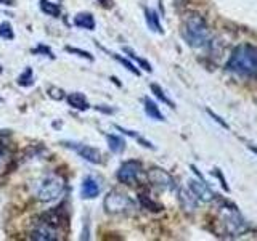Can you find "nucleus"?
Segmentation results:
<instances>
[{
  "mask_svg": "<svg viewBox=\"0 0 257 241\" xmlns=\"http://www.w3.org/2000/svg\"><path fill=\"white\" fill-rule=\"evenodd\" d=\"M188 188L201 203H211L215 198L214 191L207 187V183L204 182L203 177H199V180H188Z\"/></svg>",
  "mask_w": 257,
  "mask_h": 241,
  "instance_id": "nucleus-9",
  "label": "nucleus"
},
{
  "mask_svg": "<svg viewBox=\"0 0 257 241\" xmlns=\"http://www.w3.org/2000/svg\"><path fill=\"white\" fill-rule=\"evenodd\" d=\"M150 88H151V92L155 93V95L158 96V98H159L161 101H163V103H166L169 108H175V106H174V103H172L171 100L167 98V96H166V93H164V90H163V88H161V87H159L158 84H151V85H150Z\"/></svg>",
  "mask_w": 257,
  "mask_h": 241,
  "instance_id": "nucleus-25",
  "label": "nucleus"
},
{
  "mask_svg": "<svg viewBox=\"0 0 257 241\" xmlns=\"http://www.w3.org/2000/svg\"><path fill=\"white\" fill-rule=\"evenodd\" d=\"M66 101L71 108H74L77 111H87V109H90V104H88L87 98H85V95L82 93H79V92H72L66 96Z\"/></svg>",
  "mask_w": 257,
  "mask_h": 241,
  "instance_id": "nucleus-15",
  "label": "nucleus"
},
{
  "mask_svg": "<svg viewBox=\"0 0 257 241\" xmlns=\"http://www.w3.org/2000/svg\"><path fill=\"white\" fill-rule=\"evenodd\" d=\"M0 5H13L12 0H0Z\"/></svg>",
  "mask_w": 257,
  "mask_h": 241,
  "instance_id": "nucleus-33",
  "label": "nucleus"
},
{
  "mask_svg": "<svg viewBox=\"0 0 257 241\" xmlns=\"http://www.w3.org/2000/svg\"><path fill=\"white\" fill-rule=\"evenodd\" d=\"M74 26L80 29H87V31H93L96 23H95V16L88 12H80L74 16Z\"/></svg>",
  "mask_w": 257,
  "mask_h": 241,
  "instance_id": "nucleus-14",
  "label": "nucleus"
},
{
  "mask_svg": "<svg viewBox=\"0 0 257 241\" xmlns=\"http://www.w3.org/2000/svg\"><path fill=\"white\" fill-rule=\"evenodd\" d=\"M106 142H108L109 150L114 153V155H120V153L125 151V140L120 135L106 134Z\"/></svg>",
  "mask_w": 257,
  "mask_h": 241,
  "instance_id": "nucleus-16",
  "label": "nucleus"
},
{
  "mask_svg": "<svg viewBox=\"0 0 257 241\" xmlns=\"http://www.w3.org/2000/svg\"><path fill=\"white\" fill-rule=\"evenodd\" d=\"M227 69L236 76H257V47L252 44H241L231 52Z\"/></svg>",
  "mask_w": 257,
  "mask_h": 241,
  "instance_id": "nucleus-2",
  "label": "nucleus"
},
{
  "mask_svg": "<svg viewBox=\"0 0 257 241\" xmlns=\"http://www.w3.org/2000/svg\"><path fill=\"white\" fill-rule=\"evenodd\" d=\"M98 111L101 112H108V114H111V112H114V109H109V108H103V106H95Z\"/></svg>",
  "mask_w": 257,
  "mask_h": 241,
  "instance_id": "nucleus-32",
  "label": "nucleus"
},
{
  "mask_svg": "<svg viewBox=\"0 0 257 241\" xmlns=\"http://www.w3.org/2000/svg\"><path fill=\"white\" fill-rule=\"evenodd\" d=\"M2 71H4V69H2V66H0V74H2Z\"/></svg>",
  "mask_w": 257,
  "mask_h": 241,
  "instance_id": "nucleus-35",
  "label": "nucleus"
},
{
  "mask_svg": "<svg viewBox=\"0 0 257 241\" xmlns=\"http://www.w3.org/2000/svg\"><path fill=\"white\" fill-rule=\"evenodd\" d=\"M64 147H69L71 150H74L77 155L85 159L90 164H101L103 163V155L98 148L88 147L85 143H76V142H64Z\"/></svg>",
  "mask_w": 257,
  "mask_h": 241,
  "instance_id": "nucleus-8",
  "label": "nucleus"
},
{
  "mask_svg": "<svg viewBox=\"0 0 257 241\" xmlns=\"http://www.w3.org/2000/svg\"><path fill=\"white\" fill-rule=\"evenodd\" d=\"M63 190H64L63 177H60L58 174H48L39 182L37 190H36V196L39 201H42V203H50V201H55L56 198H60Z\"/></svg>",
  "mask_w": 257,
  "mask_h": 241,
  "instance_id": "nucleus-4",
  "label": "nucleus"
},
{
  "mask_svg": "<svg viewBox=\"0 0 257 241\" xmlns=\"http://www.w3.org/2000/svg\"><path fill=\"white\" fill-rule=\"evenodd\" d=\"M182 37L193 48H206L211 44V31L206 20L199 13H187L182 21Z\"/></svg>",
  "mask_w": 257,
  "mask_h": 241,
  "instance_id": "nucleus-1",
  "label": "nucleus"
},
{
  "mask_svg": "<svg viewBox=\"0 0 257 241\" xmlns=\"http://www.w3.org/2000/svg\"><path fill=\"white\" fill-rule=\"evenodd\" d=\"M101 193V185L93 175H85L80 183V198L82 199H95Z\"/></svg>",
  "mask_w": 257,
  "mask_h": 241,
  "instance_id": "nucleus-10",
  "label": "nucleus"
},
{
  "mask_svg": "<svg viewBox=\"0 0 257 241\" xmlns=\"http://www.w3.org/2000/svg\"><path fill=\"white\" fill-rule=\"evenodd\" d=\"M32 53H34V55H39V53H44V55H47L48 56V58H50V60H53L55 58V56H53V53H52V50H50V48H48L47 45H42V44H39L36 48H34V50H32Z\"/></svg>",
  "mask_w": 257,
  "mask_h": 241,
  "instance_id": "nucleus-29",
  "label": "nucleus"
},
{
  "mask_svg": "<svg viewBox=\"0 0 257 241\" xmlns=\"http://www.w3.org/2000/svg\"><path fill=\"white\" fill-rule=\"evenodd\" d=\"M64 50L66 52H69V53H74L76 56H80V58H84V60H87V61H93V55H90L88 52H85V50H80V48H76V47H64Z\"/></svg>",
  "mask_w": 257,
  "mask_h": 241,
  "instance_id": "nucleus-27",
  "label": "nucleus"
},
{
  "mask_svg": "<svg viewBox=\"0 0 257 241\" xmlns=\"http://www.w3.org/2000/svg\"><path fill=\"white\" fill-rule=\"evenodd\" d=\"M142 172H143V169L139 161H135V159L125 161V163H122L117 169V180L124 185H135V183H139Z\"/></svg>",
  "mask_w": 257,
  "mask_h": 241,
  "instance_id": "nucleus-6",
  "label": "nucleus"
},
{
  "mask_svg": "<svg viewBox=\"0 0 257 241\" xmlns=\"http://www.w3.org/2000/svg\"><path fill=\"white\" fill-rule=\"evenodd\" d=\"M179 199H180V204H182L185 212H193L198 207V203H199L188 187H183L179 190Z\"/></svg>",
  "mask_w": 257,
  "mask_h": 241,
  "instance_id": "nucleus-13",
  "label": "nucleus"
},
{
  "mask_svg": "<svg viewBox=\"0 0 257 241\" xmlns=\"http://www.w3.org/2000/svg\"><path fill=\"white\" fill-rule=\"evenodd\" d=\"M124 52L128 55V58H132V60H135L137 63H139L140 64V68H143L145 71H147V72H151L153 69H151V64L147 61V60H143V58H140V56L139 55H137L134 50H132V48H128V47H124Z\"/></svg>",
  "mask_w": 257,
  "mask_h": 241,
  "instance_id": "nucleus-22",
  "label": "nucleus"
},
{
  "mask_svg": "<svg viewBox=\"0 0 257 241\" xmlns=\"http://www.w3.org/2000/svg\"><path fill=\"white\" fill-rule=\"evenodd\" d=\"M116 129L117 131H120V132H124L125 135H128V137H132V139H135L139 143H142V147H145V148H151V150H155V147H153V143L151 142H148V140H145V139H142V137L137 134L135 131H131V129H125V127H122V126H116Z\"/></svg>",
  "mask_w": 257,
  "mask_h": 241,
  "instance_id": "nucleus-21",
  "label": "nucleus"
},
{
  "mask_svg": "<svg viewBox=\"0 0 257 241\" xmlns=\"http://www.w3.org/2000/svg\"><path fill=\"white\" fill-rule=\"evenodd\" d=\"M104 211L111 215H124L134 211V201L131 196H127L125 193L119 190H111L106 196H104Z\"/></svg>",
  "mask_w": 257,
  "mask_h": 241,
  "instance_id": "nucleus-5",
  "label": "nucleus"
},
{
  "mask_svg": "<svg viewBox=\"0 0 257 241\" xmlns=\"http://www.w3.org/2000/svg\"><path fill=\"white\" fill-rule=\"evenodd\" d=\"M5 163H7V156L4 151H0V175L5 172Z\"/></svg>",
  "mask_w": 257,
  "mask_h": 241,
  "instance_id": "nucleus-30",
  "label": "nucleus"
},
{
  "mask_svg": "<svg viewBox=\"0 0 257 241\" xmlns=\"http://www.w3.org/2000/svg\"><path fill=\"white\" fill-rule=\"evenodd\" d=\"M109 55H111L112 58H114L116 61H119L120 64H122V66H124V68H125L127 71H131L132 74H135V76H140V71L137 69V68L134 66V64H132L131 61H128V60H125L124 56H120V55H117V53H111V52H109Z\"/></svg>",
  "mask_w": 257,
  "mask_h": 241,
  "instance_id": "nucleus-23",
  "label": "nucleus"
},
{
  "mask_svg": "<svg viewBox=\"0 0 257 241\" xmlns=\"http://www.w3.org/2000/svg\"><path fill=\"white\" fill-rule=\"evenodd\" d=\"M39 7H40V10L48 16H55V18H58V16L61 15V7L55 2H50V0H39Z\"/></svg>",
  "mask_w": 257,
  "mask_h": 241,
  "instance_id": "nucleus-19",
  "label": "nucleus"
},
{
  "mask_svg": "<svg viewBox=\"0 0 257 241\" xmlns=\"http://www.w3.org/2000/svg\"><path fill=\"white\" fill-rule=\"evenodd\" d=\"M143 109H145V114H147L150 119L164 120V116H163V112L159 111L158 104L155 101H151L150 98H143Z\"/></svg>",
  "mask_w": 257,
  "mask_h": 241,
  "instance_id": "nucleus-17",
  "label": "nucleus"
},
{
  "mask_svg": "<svg viewBox=\"0 0 257 241\" xmlns=\"http://www.w3.org/2000/svg\"><path fill=\"white\" fill-rule=\"evenodd\" d=\"M100 2H101V5H104V7H106V5H109V4H108L109 0H100Z\"/></svg>",
  "mask_w": 257,
  "mask_h": 241,
  "instance_id": "nucleus-34",
  "label": "nucleus"
},
{
  "mask_svg": "<svg viewBox=\"0 0 257 241\" xmlns=\"http://www.w3.org/2000/svg\"><path fill=\"white\" fill-rule=\"evenodd\" d=\"M16 84H18L20 87H31L32 84H34V72H32V69L31 68L24 69L18 76V79H16Z\"/></svg>",
  "mask_w": 257,
  "mask_h": 241,
  "instance_id": "nucleus-20",
  "label": "nucleus"
},
{
  "mask_svg": "<svg viewBox=\"0 0 257 241\" xmlns=\"http://www.w3.org/2000/svg\"><path fill=\"white\" fill-rule=\"evenodd\" d=\"M40 220H42L45 225H48V227L58 228L64 222H66V215L63 214V211L60 207H56V209H50V211L44 212L42 215H40Z\"/></svg>",
  "mask_w": 257,
  "mask_h": 241,
  "instance_id": "nucleus-11",
  "label": "nucleus"
},
{
  "mask_svg": "<svg viewBox=\"0 0 257 241\" xmlns=\"http://www.w3.org/2000/svg\"><path fill=\"white\" fill-rule=\"evenodd\" d=\"M31 239H36V241H53V239H58L56 236V231L45 225L44 222H40V225L31 231Z\"/></svg>",
  "mask_w": 257,
  "mask_h": 241,
  "instance_id": "nucleus-12",
  "label": "nucleus"
},
{
  "mask_svg": "<svg viewBox=\"0 0 257 241\" xmlns=\"http://www.w3.org/2000/svg\"><path fill=\"white\" fill-rule=\"evenodd\" d=\"M217 220H219V225L222 227L225 235L231 238L244 235L249 230V225L244 220V217L239 214L238 207L230 203H223L219 207V219Z\"/></svg>",
  "mask_w": 257,
  "mask_h": 241,
  "instance_id": "nucleus-3",
  "label": "nucleus"
},
{
  "mask_svg": "<svg viewBox=\"0 0 257 241\" xmlns=\"http://www.w3.org/2000/svg\"><path fill=\"white\" fill-rule=\"evenodd\" d=\"M47 93H48V96H50L52 100H55V101H60V100H64L66 96H64V92L61 90L60 87H48V90H47Z\"/></svg>",
  "mask_w": 257,
  "mask_h": 241,
  "instance_id": "nucleus-28",
  "label": "nucleus"
},
{
  "mask_svg": "<svg viewBox=\"0 0 257 241\" xmlns=\"http://www.w3.org/2000/svg\"><path fill=\"white\" fill-rule=\"evenodd\" d=\"M0 39H4V40H13L15 39L13 28L8 21L0 23Z\"/></svg>",
  "mask_w": 257,
  "mask_h": 241,
  "instance_id": "nucleus-24",
  "label": "nucleus"
},
{
  "mask_svg": "<svg viewBox=\"0 0 257 241\" xmlns=\"http://www.w3.org/2000/svg\"><path fill=\"white\" fill-rule=\"evenodd\" d=\"M0 101H4V100H2V98H0Z\"/></svg>",
  "mask_w": 257,
  "mask_h": 241,
  "instance_id": "nucleus-36",
  "label": "nucleus"
},
{
  "mask_svg": "<svg viewBox=\"0 0 257 241\" xmlns=\"http://www.w3.org/2000/svg\"><path fill=\"white\" fill-rule=\"evenodd\" d=\"M147 179L153 187L158 188L159 191H167V190L175 188V182L172 179V175L161 167H151L147 172Z\"/></svg>",
  "mask_w": 257,
  "mask_h": 241,
  "instance_id": "nucleus-7",
  "label": "nucleus"
},
{
  "mask_svg": "<svg viewBox=\"0 0 257 241\" xmlns=\"http://www.w3.org/2000/svg\"><path fill=\"white\" fill-rule=\"evenodd\" d=\"M207 112H209V116H211L212 119H215V120H217V123H219V124H220L222 127H225V129H228V124H227V123H223V120H222V119H220L219 116H217V114H214V112H212L211 109H207Z\"/></svg>",
  "mask_w": 257,
  "mask_h": 241,
  "instance_id": "nucleus-31",
  "label": "nucleus"
},
{
  "mask_svg": "<svg viewBox=\"0 0 257 241\" xmlns=\"http://www.w3.org/2000/svg\"><path fill=\"white\" fill-rule=\"evenodd\" d=\"M145 20H147V24L151 31L155 32H163V28H161V23H159V16L155 10H150V8H145Z\"/></svg>",
  "mask_w": 257,
  "mask_h": 241,
  "instance_id": "nucleus-18",
  "label": "nucleus"
},
{
  "mask_svg": "<svg viewBox=\"0 0 257 241\" xmlns=\"http://www.w3.org/2000/svg\"><path fill=\"white\" fill-rule=\"evenodd\" d=\"M139 199H140L142 206H143L145 209H148V211H153V212H159L161 209H163V207H161L158 203H155V201H151L148 196H145V195H140V196H139Z\"/></svg>",
  "mask_w": 257,
  "mask_h": 241,
  "instance_id": "nucleus-26",
  "label": "nucleus"
}]
</instances>
